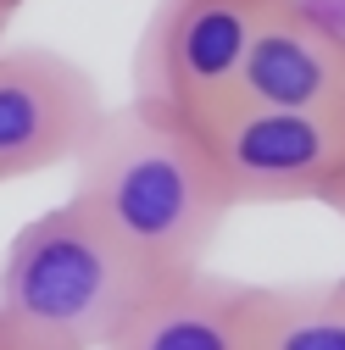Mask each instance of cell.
Segmentation results:
<instances>
[{"mask_svg":"<svg viewBox=\"0 0 345 350\" xmlns=\"http://www.w3.org/2000/svg\"><path fill=\"white\" fill-rule=\"evenodd\" d=\"M67 195L167 278L206 267L223 223L240 211L201 128L145 95L106 106L90 145L73 156Z\"/></svg>","mask_w":345,"mask_h":350,"instance_id":"cell-1","label":"cell"},{"mask_svg":"<svg viewBox=\"0 0 345 350\" xmlns=\"http://www.w3.org/2000/svg\"><path fill=\"white\" fill-rule=\"evenodd\" d=\"M167 284L73 195L28 217L0 256V334L17 350H112Z\"/></svg>","mask_w":345,"mask_h":350,"instance_id":"cell-2","label":"cell"},{"mask_svg":"<svg viewBox=\"0 0 345 350\" xmlns=\"http://www.w3.org/2000/svg\"><path fill=\"white\" fill-rule=\"evenodd\" d=\"M234 206L323 200L345 178V117L279 111V106H218L201 122Z\"/></svg>","mask_w":345,"mask_h":350,"instance_id":"cell-3","label":"cell"},{"mask_svg":"<svg viewBox=\"0 0 345 350\" xmlns=\"http://www.w3.org/2000/svg\"><path fill=\"white\" fill-rule=\"evenodd\" d=\"M273 6L279 0H156L134 62V95L201 128L229 100L234 72Z\"/></svg>","mask_w":345,"mask_h":350,"instance_id":"cell-4","label":"cell"},{"mask_svg":"<svg viewBox=\"0 0 345 350\" xmlns=\"http://www.w3.org/2000/svg\"><path fill=\"white\" fill-rule=\"evenodd\" d=\"M106 117V95L51 45H0V189L73 167Z\"/></svg>","mask_w":345,"mask_h":350,"instance_id":"cell-5","label":"cell"},{"mask_svg":"<svg viewBox=\"0 0 345 350\" xmlns=\"http://www.w3.org/2000/svg\"><path fill=\"white\" fill-rule=\"evenodd\" d=\"M223 106H279V111L345 117V39L307 0H279L268 23L256 28Z\"/></svg>","mask_w":345,"mask_h":350,"instance_id":"cell-6","label":"cell"},{"mask_svg":"<svg viewBox=\"0 0 345 350\" xmlns=\"http://www.w3.org/2000/svg\"><path fill=\"white\" fill-rule=\"evenodd\" d=\"M256 284L223 278L212 267H190L167 278L112 350H251Z\"/></svg>","mask_w":345,"mask_h":350,"instance_id":"cell-7","label":"cell"},{"mask_svg":"<svg viewBox=\"0 0 345 350\" xmlns=\"http://www.w3.org/2000/svg\"><path fill=\"white\" fill-rule=\"evenodd\" d=\"M251 350H345V278L256 284Z\"/></svg>","mask_w":345,"mask_h":350,"instance_id":"cell-8","label":"cell"},{"mask_svg":"<svg viewBox=\"0 0 345 350\" xmlns=\"http://www.w3.org/2000/svg\"><path fill=\"white\" fill-rule=\"evenodd\" d=\"M307 6H312V12H318V17L345 39V0H307Z\"/></svg>","mask_w":345,"mask_h":350,"instance_id":"cell-9","label":"cell"},{"mask_svg":"<svg viewBox=\"0 0 345 350\" xmlns=\"http://www.w3.org/2000/svg\"><path fill=\"white\" fill-rule=\"evenodd\" d=\"M323 206H329V211L340 217V223H345V178H340V184H334V189L323 195Z\"/></svg>","mask_w":345,"mask_h":350,"instance_id":"cell-10","label":"cell"},{"mask_svg":"<svg viewBox=\"0 0 345 350\" xmlns=\"http://www.w3.org/2000/svg\"><path fill=\"white\" fill-rule=\"evenodd\" d=\"M17 12H6V6H0V39H6V23H12Z\"/></svg>","mask_w":345,"mask_h":350,"instance_id":"cell-11","label":"cell"},{"mask_svg":"<svg viewBox=\"0 0 345 350\" xmlns=\"http://www.w3.org/2000/svg\"><path fill=\"white\" fill-rule=\"evenodd\" d=\"M0 6H6V12H23V6H28V0H0Z\"/></svg>","mask_w":345,"mask_h":350,"instance_id":"cell-12","label":"cell"},{"mask_svg":"<svg viewBox=\"0 0 345 350\" xmlns=\"http://www.w3.org/2000/svg\"><path fill=\"white\" fill-rule=\"evenodd\" d=\"M0 350H6V334H0Z\"/></svg>","mask_w":345,"mask_h":350,"instance_id":"cell-13","label":"cell"},{"mask_svg":"<svg viewBox=\"0 0 345 350\" xmlns=\"http://www.w3.org/2000/svg\"><path fill=\"white\" fill-rule=\"evenodd\" d=\"M6 350H17V345H12V339H6Z\"/></svg>","mask_w":345,"mask_h":350,"instance_id":"cell-14","label":"cell"}]
</instances>
